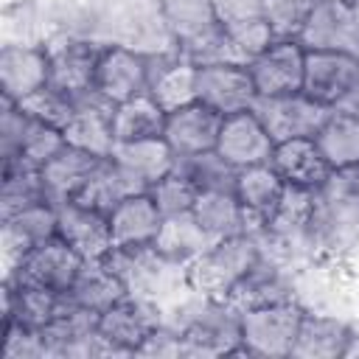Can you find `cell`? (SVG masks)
I'll use <instances>...</instances> for the list:
<instances>
[{"mask_svg":"<svg viewBox=\"0 0 359 359\" xmlns=\"http://www.w3.org/2000/svg\"><path fill=\"white\" fill-rule=\"evenodd\" d=\"M275 34L269 28V22L255 14V17H244V20H233L224 22V48H227V62L236 65H250L261 50H266L272 45Z\"/></svg>","mask_w":359,"mask_h":359,"instance_id":"38","label":"cell"},{"mask_svg":"<svg viewBox=\"0 0 359 359\" xmlns=\"http://www.w3.org/2000/svg\"><path fill=\"white\" fill-rule=\"evenodd\" d=\"M306 309L297 300L247 309L241 323V356H292Z\"/></svg>","mask_w":359,"mask_h":359,"instance_id":"6","label":"cell"},{"mask_svg":"<svg viewBox=\"0 0 359 359\" xmlns=\"http://www.w3.org/2000/svg\"><path fill=\"white\" fill-rule=\"evenodd\" d=\"M222 121H224V115H219L216 109H210V107H205L199 101H191V104H185L180 109L165 112L163 137L174 149L177 157L210 151L219 143Z\"/></svg>","mask_w":359,"mask_h":359,"instance_id":"19","label":"cell"},{"mask_svg":"<svg viewBox=\"0 0 359 359\" xmlns=\"http://www.w3.org/2000/svg\"><path fill=\"white\" fill-rule=\"evenodd\" d=\"M151 98L165 109H180L191 101H196V65L185 62L182 56H177L174 62H168L151 81Z\"/></svg>","mask_w":359,"mask_h":359,"instance_id":"37","label":"cell"},{"mask_svg":"<svg viewBox=\"0 0 359 359\" xmlns=\"http://www.w3.org/2000/svg\"><path fill=\"white\" fill-rule=\"evenodd\" d=\"M165 28L191 65L227 62L224 22L210 0H160Z\"/></svg>","mask_w":359,"mask_h":359,"instance_id":"3","label":"cell"},{"mask_svg":"<svg viewBox=\"0 0 359 359\" xmlns=\"http://www.w3.org/2000/svg\"><path fill=\"white\" fill-rule=\"evenodd\" d=\"M154 244L171 261L182 264V266H191L213 241L199 227L194 213H177V216H165L163 219V227H160V236H157Z\"/></svg>","mask_w":359,"mask_h":359,"instance_id":"34","label":"cell"},{"mask_svg":"<svg viewBox=\"0 0 359 359\" xmlns=\"http://www.w3.org/2000/svg\"><path fill=\"white\" fill-rule=\"evenodd\" d=\"M163 213L149 191L129 194L109 210V233L112 247H137L154 244L163 227Z\"/></svg>","mask_w":359,"mask_h":359,"instance_id":"23","label":"cell"},{"mask_svg":"<svg viewBox=\"0 0 359 359\" xmlns=\"http://www.w3.org/2000/svg\"><path fill=\"white\" fill-rule=\"evenodd\" d=\"M149 194L154 196V202H157V208H160L163 216L191 213V210H194V202H196V196H199V191H196L185 177H180V174H174V171H171L168 177H163L157 185H151Z\"/></svg>","mask_w":359,"mask_h":359,"instance_id":"42","label":"cell"},{"mask_svg":"<svg viewBox=\"0 0 359 359\" xmlns=\"http://www.w3.org/2000/svg\"><path fill=\"white\" fill-rule=\"evenodd\" d=\"M174 174L185 177L199 194L202 191H236V177H238V171L216 149L177 157Z\"/></svg>","mask_w":359,"mask_h":359,"instance_id":"35","label":"cell"},{"mask_svg":"<svg viewBox=\"0 0 359 359\" xmlns=\"http://www.w3.org/2000/svg\"><path fill=\"white\" fill-rule=\"evenodd\" d=\"M348 6H351V11H353V17H356V22H359V0H345Z\"/></svg>","mask_w":359,"mask_h":359,"instance_id":"47","label":"cell"},{"mask_svg":"<svg viewBox=\"0 0 359 359\" xmlns=\"http://www.w3.org/2000/svg\"><path fill=\"white\" fill-rule=\"evenodd\" d=\"M194 219L208 233L210 241H222L238 233H247L250 216L238 202L236 191H202L194 202Z\"/></svg>","mask_w":359,"mask_h":359,"instance_id":"31","label":"cell"},{"mask_svg":"<svg viewBox=\"0 0 359 359\" xmlns=\"http://www.w3.org/2000/svg\"><path fill=\"white\" fill-rule=\"evenodd\" d=\"M151 87V67H149V53L129 48V45H104L98 56V70H95V90L112 101H129L135 95L149 93Z\"/></svg>","mask_w":359,"mask_h":359,"instance_id":"13","label":"cell"},{"mask_svg":"<svg viewBox=\"0 0 359 359\" xmlns=\"http://www.w3.org/2000/svg\"><path fill=\"white\" fill-rule=\"evenodd\" d=\"M112 112H115V104L107 101L93 87L90 93L76 98V112L67 121V126L62 129L65 140L79 146V149H84V151H93L98 157H109L112 149H115Z\"/></svg>","mask_w":359,"mask_h":359,"instance_id":"20","label":"cell"},{"mask_svg":"<svg viewBox=\"0 0 359 359\" xmlns=\"http://www.w3.org/2000/svg\"><path fill=\"white\" fill-rule=\"evenodd\" d=\"M59 236V216H56V205L45 202V205H34L25 208L8 219H3V264L6 272L36 244L50 241Z\"/></svg>","mask_w":359,"mask_h":359,"instance_id":"24","label":"cell"},{"mask_svg":"<svg viewBox=\"0 0 359 359\" xmlns=\"http://www.w3.org/2000/svg\"><path fill=\"white\" fill-rule=\"evenodd\" d=\"M359 76V56L339 50H306L303 93L314 101L334 107Z\"/></svg>","mask_w":359,"mask_h":359,"instance_id":"21","label":"cell"},{"mask_svg":"<svg viewBox=\"0 0 359 359\" xmlns=\"http://www.w3.org/2000/svg\"><path fill=\"white\" fill-rule=\"evenodd\" d=\"M62 146H65L62 129L28 115L17 101L3 98V118H0L3 171H8V168L39 171Z\"/></svg>","mask_w":359,"mask_h":359,"instance_id":"4","label":"cell"},{"mask_svg":"<svg viewBox=\"0 0 359 359\" xmlns=\"http://www.w3.org/2000/svg\"><path fill=\"white\" fill-rule=\"evenodd\" d=\"M109 157L129 174V180L140 191H149L151 185H157L177 165V154L165 143L163 135L160 137H140V140H118Z\"/></svg>","mask_w":359,"mask_h":359,"instance_id":"22","label":"cell"},{"mask_svg":"<svg viewBox=\"0 0 359 359\" xmlns=\"http://www.w3.org/2000/svg\"><path fill=\"white\" fill-rule=\"evenodd\" d=\"M87 258H81L65 238H50L28 250L8 272L6 283H25V286H42L59 294H67L76 275L81 272Z\"/></svg>","mask_w":359,"mask_h":359,"instance_id":"8","label":"cell"},{"mask_svg":"<svg viewBox=\"0 0 359 359\" xmlns=\"http://www.w3.org/2000/svg\"><path fill=\"white\" fill-rule=\"evenodd\" d=\"M297 42L306 50H339L359 56V22L345 0H317Z\"/></svg>","mask_w":359,"mask_h":359,"instance_id":"14","label":"cell"},{"mask_svg":"<svg viewBox=\"0 0 359 359\" xmlns=\"http://www.w3.org/2000/svg\"><path fill=\"white\" fill-rule=\"evenodd\" d=\"M3 359H48L45 353V342L39 331L14 325V323H3Z\"/></svg>","mask_w":359,"mask_h":359,"instance_id":"43","label":"cell"},{"mask_svg":"<svg viewBox=\"0 0 359 359\" xmlns=\"http://www.w3.org/2000/svg\"><path fill=\"white\" fill-rule=\"evenodd\" d=\"M137 191L140 188L129 180V174L112 157H104L76 199H81V202H87V205L109 213L121 199H126L129 194H137Z\"/></svg>","mask_w":359,"mask_h":359,"instance_id":"36","label":"cell"},{"mask_svg":"<svg viewBox=\"0 0 359 359\" xmlns=\"http://www.w3.org/2000/svg\"><path fill=\"white\" fill-rule=\"evenodd\" d=\"M50 81L48 70V50L42 42L34 39H20V42H6L0 50V84H3V98L22 101L31 93L42 90Z\"/></svg>","mask_w":359,"mask_h":359,"instance_id":"16","label":"cell"},{"mask_svg":"<svg viewBox=\"0 0 359 359\" xmlns=\"http://www.w3.org/2000/svg\"><path fill=\"white\" fill-rule=\"evenodd\" d=\"M135 356H157V359H177L185 356V342L182 334L165 323H160L135 351Z\"/></svg>","mask_w":359,"mask_h":359,"instance_id":"44","label":"cell"},{"mask_svg":"<svg viewBox=\"0 0 359 359\" xmlns=\"http://www.w3.org/2000/svg\"><path fill=\"white\" fill-rule=\"evenodd\" d=\"M50 202L48 188L34 168H8L3 171V191H0V216L8 219L25 208ZM53 205V202H50Z\"/></svg>","mask_w":359,"mask_h":359,"instance_id":"39","label":"cell"},{"mask_svg":"<svg viewBox=\"0 0 359 359\" xmlns=\"http://www.w3.org/2000/svg\"><path fill=\"white\" fill-rule=\"evenodd\" d=\"M210 3L216 6L222 22H233V20L261 14V0H210Z\"/></svg>","mask_w":359,"mask_h":359,"instance_id":"45","label":"cell"},{"mask_svg":"<svg viewBox=\"0 0 359 359\" xmlns=\"http://www.w3.org/2000/svg\"><path fill=\"white\" fill-rule=\"evenodd\" d=\"M165 126V109L151 98V93L135 95L129 101L115 104L112 112V132L118 140H140V137H160Z\"/></svg>","mask_w":359,"mask_h":359,"instance_id":"33","label":"cell"},{"mask_svg":"<svg viewBox=\"0 0 359 359\" xmlns=\"http://www.w3.org/2000/svg\"><path fill=\"white\" fill-rule=\"evenodd\" d=\"M160 311L163 323L182 334L185 356L241 353L244 309H238L230 297H210L194 286H185Z\"/></svg>","mask_w":359,"mask_h":359,"instance_id":"1","label":"cell"},{"mask_svg":"<svg viewBox=\"0 0 359 359\" xmlns=\"http://www.w3.org/2000/svg\"><path fill=\"white\" fill-rule=\"evenodd\" d=\"M56 216L59 238H65L81 258H104L112 250L109 213L81 199H65L56 205Z\"/></svg>","mask_w":359,"mask_h":359,"instance_id":"17","label":"cell"},{"mask_svg":"<svg viewBox=\"0 0 359 359\" xmlns=\"http://www.w3.org/2000/svg\"><path fill=\"white\" fill-rule=\"evenodd\" d=\"M163 323V311L157 303L126 294L98 317V337L107 342L112 356H135L140 342Z\"/></svg>","mask_w":359,"mask_h":359,"instance_id":"11","label":"cell"},{"mask_svg":"<svg viewBox=\"0 0 359 359\" xmlns=\"http://www.w3.org/2000/svg\"><path fill=\"white\" fill-rule=\"evenodd\" d=\"M269 163L275 165V171L283 177L286 185H300V188H314V191L331 174L314 137H294V140L275 143Z\"/></svg>","mask_w":359,"mask_h":359,"instance_id":"30","label":"cell"},{"mask_svg":"<svg viewBox=\"0 0 359 359\" xmlns=\"http://www.w3.org/2000/svg\"><path fill=\"white\" fill-rule=\"evenodd\" d=\"M258 93L247 65L210 62L196 65V101L216 109L219 115H236L252 109Z\"/></svg>","mask_w":359,"mask_h":359,"instance_id":"12","label":"cell"},{"mask_svg":"<svg viewBox=\"0 0 359 359\" xmlns=\"http://www.w3.org/2000/svg\"><path fill=\"white\" fill-rule=\"evenodd\" d=\"M331 107L314 101L303 90L286 95H258L252 104L255 118L264 123L275 143L294 137H314Z\"/></svg>","mask_w":359,"mask_h":359,"instance_id":"9","label":"cell"},{"mask_svg":"<svg viewBox=\"0 0 359 359\" xmlns=\"http://www.w3.org/2000/svg\"><path fill=\"white\" fill-rule=\"evenodd\" d=\"M48 50V70L53 87L70 93V95H84L95 87V70H98V56H101V42L79 34H48L42 39Z\"/></svg>","mask_w":359,"mask_h":359,"instance_id":"7","label":"cell"},{"mask_svg":"<svg viewBox=\"0 0 359 359\" xmlns=\"http://www.w3.org/2000/svg\"><path fill=\"white\" fill-rule=\"evenodd\" d=\"M62 309H65V294L59 292L42 286H25V283L3 286V323L42 331Z\"/></svg>","mask_w":359,"mask_h":359,"instance_id":"27","label":"cell"},{"mask_svg":"<svg viewBox=\"0 0 359 359\" xmlns=\"http://www.w3.org/2000/svg\"><path fill=\"white\" fill-rule=\"evenodd\" d=\"M101 160L104 157H98L93 151H84V149H79V146L65 140V146L39 168V177L45 182V188H48L50 202L59 205L65 199H76Z\"/></svg>","mask_w":359,"mask_h":359,"instance_id":"25","label":"cell"},{"mask_svg":"<svg viewBox=\"0 0 359 359\" xmlns=\"http://www.w3.org/2000/svg\"><path fill=\"white\" fill-rule=\"evenodd\" d=\"M351 339V320L334 311H306L292 356L297 359H337L345 356Z\"/></svg>","mask_w":359,"mask_h":359,"instance_id":"26","label":"cell"},{"mask_svg":"<svg viewBox=\"0 0 359 359\" xmlns=\"http://www.w3.org/2000/svg\"><path fill=\"white\" fill-rule=\"evenodd\" d=\"M294 278H297L294 264H289L283 255L261 247V255L252 261V266L244 272V278L233 286L230 300L244 311L294 300Z\"/></svg>","mask_w":359,"mask_h":359,"instance_id":"10","label":"cell"},{"mask_svg":"<svg viewBox=\"0 0 359 359\" xmlns=\"http://www.w3.org/2000/svg\"><path fill=\"white\" fill-rule=\"evenodd\" d=\"M314 143L331 171L359 165V118L328 109L323 126L314 135Z\"/></svg>","mask_w":359,"mask_h":359,"instance_id":"32","label":"cell"},{"mask_svg":"<svg viewBox=\"0 0 359 359\" xmlns=\"http://www.w3.org/2000/svg\"><path fill=\"white\" fill-rule=\"evenodd\" d=\"M126 294H129L126 283L104 258H87L65 297L87 311L101 314L109 306H115L118 300H123Z\"/></svg>","mask_w":359,"mask_h":359,"instance_id":"29","label":"cell"},{"mask_svg":"<svg viewBox=\"0 0 359 359\" xmlns=\"http://www.w3.org/2000/svg\"><path fill=\"white\" fill-rule=\"evenodd\" d=\"M216 151L236 171H241V168H250V165L269 163L272 160V151H275V140L269 137V132L264 129V123L255 118V112L247 109V112L227 115L222 121Z\"/></svg>","mask_w":359,"mask_h":359,"instance_id":"18","label":"cell"},{"mask_svg":"<svg viewBox=\"0 0 359 359\" xmlns=\"http://www.w3.org/2000/svg\"><path fill=\"white\" fill-rule=\"evenodd\" d=\"M104 261L121 275L129 294L146 297L160 309L177 297L188 283V266L171 261L157 250V244H137V247H112Z\"/></svg>","mask_w":359,"mask_h":359,"instance_id":"2","label":"cell"},{"mask_svg":"<svg viewBox=\"0 0 359 359\" xmlns=\"http://www.w3.org/2000/svg\"><path fill=\"white\" fill-rule=\"evenodd\" d=\"M306 48L297 39H272L250 65V76L258 95H286L303 90Z\"/></svg>","mask_w":359,"mask_h":359,"instance_id":"15","label":"cell"},{"mask_svg":"<svg viewBox=\"0 0 359 359\" xmlns=\"http://www.w3.org/2000/svg\"><path fill=\"white\" fill-rule=\"evenodd\" d=\"M258 255H261V241L250 230L213 241L188 266V283L210 297H230L233 286L244 278V272L252 266Z\"/></svg>","mask_w":359,"mask_h":359,"instance_id":"5","label":"cell"},{"mask_svg":"<svg viewBox=\"0 0 359 359\" xmlns=\"http://www.w3.org/2000/svg\"><path fill=\"white\" fill-rule=\"evenodd\" d=\"M20 107H22L28 115H34V118H39V121H45V123H50V126H56V129H65L67 121H70L73 112H76V95L59 90V87H53V84H45L42 90H36V93H31L28 98H22Z\"/></svg>","mask_w":359,"mask_h":359,"instance_id":"40","label":"cell"},{"mask_svg":"<svg viewBox=\"0 0 359 359\" xmlns=\"http://www.w3.org/2000/svg\"><path fill=\"white\" fill-rule=\"evenodd\" d=\"M317 0H261V17L275 39H297Z\"/></svg>","mask_w":359,"mask_h":359,"instance_id":"41","label":"cell"},{"mask_svg":"<svg viewBox=\"0 0 359 359\" xmlns=\"http://www.w3.org/2000/svg\"><path fill=\"white\" fill-rule=\"evenodd\" d=\"M331 109L345 112V115H356V118H359V76H356V81L345 90V95H342Z\"/></svg>","mask_w":359,"mask_h":359,"instance_id":"46","label":"cell"},{"mask_svg":"<svg viewBox=\"0 0 359 359\" xmlns=\"http://www.w3.org/2000/svg\"><path fill=\"white\" fill-rule=\"evenodd\" d=\"M286 182L283 177L275 171L272 163H261V165H250L241 168L236 177V196L244 205L250 224L258 222H269L275 216V210L280 208ZM250 230V227H247Z\"/></svg>","mask_w":359,"mask_h":359,"instance_id":"28","label":"cell"}]
</instances>
